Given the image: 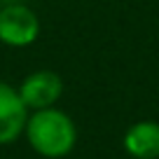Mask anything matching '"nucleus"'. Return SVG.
Masks as SVG:
<instances>
[{
  "instance_id": "1",
  "label": "nucleus",
  "mask_w": 159,
  "mask_h": 159,
  "mask_svg": "<svg viewBox=\"0 0 159 159\" xmlns=\"http://www.w3.org/2000/svg\"><path fill=\"white\" fill-rule=\"evenodd\" d=\"M24 136L40 157L61 159L73 152L77 143V126L70 115L52 105L42 110H30Z\"/></svg>"
},
{
  "instance_id": "4",
  "label": "nucleus",
  "mask_w": 159,
  "mask_h": 159,
  "mask_svg": "<svg viewBox=\"0 0 159 159\" xmlns=\"http://www.w3.org/2000/svg\"><path fill=\"white\" fill-rule=\"evenodd\" d=\"M28 115L30 112L21 101L19 89L0 80V145H10L24 136Z\"/></svg>"
},
{
  "instance_id": "2",
  "label": "nucleus",
  "mask_w": 159,
  "mask_h": 159,
  "mask_svg": "<svg viewBox=\"0 0 159 159\" xmlns=\"http://www.w3.org/2000/svg\"><path fill=\"white\" fill-rule=\"evenodd\" d=\"M40 35V19L28 5L10 2L0 7V42L12 49L30 47Z\"/></svg>"
},
{
  "instance_id": "5",
  "label": "nucleus",
  "mask_w": 159,
  "mask_h": 159,
  "mask_svg": "<svg viewBox=\"0 0 159 159\" xmlns=\"http://www.w3.org/2000/svg\"><path fill=\"white\" fill-rule=\"evenodd\" d=\"M124 150L134 159H159V122L140 119L124 134Z\"/></svg>"
},
{
  "instance_id": "3",
  "label": "nucleus",
  "mask_w": 159,
  "mask_h": 159,
  "mask_svg": "<svg viewBox=\"0 0 159 159\" xmlns=\"http://www.w3.org/2000/svg\"><path fill=\"white\" fill-rule=\"evenodd\" d=\"M16 89L28 110H42L59 103V98L63 96V80L54 70L40 68L26 75Z\"/></svg>"
}]
</instances>
